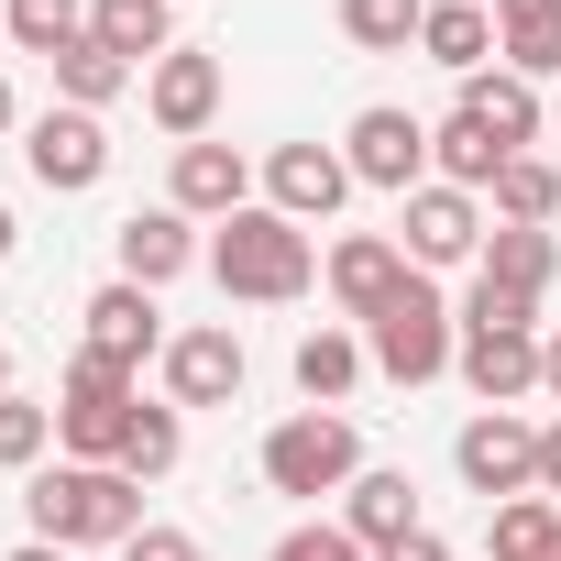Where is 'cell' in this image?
<instances>
[{
	"label": "cell",
	"instance_id": "1",
	"mask_svg": "<svg viewBox=\"0 0 561 561\" xmlns=\"http://www.w3.org/2000/svg\"><path fill=\"white\" fill-rule=\"evenodd\" d=\"M23 506H34V539H56V550H122L133 528H154L144 484L122 462H34Z\"/></svg>",
	"mask_w": 561,
	"mask_h": 561
},
{
	"label": "cell",
	"instance_id": "2",
	"mask_svg": "<svg viewBox=\"0 0 561 561\" xmlns=\"http://www.w3.org/2000/svg\"><path fill=\"white\" fill-rule=\"evenodd\" d=\"M209 275H220V298H309V275H320V253H309V231L287 220V209H231L220 220V242H209Z\"/></svg>",
	"mask_w": 561,
	"mask_h": 561
},
{
	"label": "cell",
	"instance_id": "3",
	"mask_svg": "<svg viewBox=\"0 0 561 561\" xmlns=\"http://www.w3.org/2000/svg\"><path fill=\"white\" fill-rule=\"evenodd\" d=\"M364 353H375V375H397V386H430V375H451V353H462V320L440 309V287L430 275H408V287L364 320Z\"/></svg>",
	"mask_w": 561,
	"mask_h": 561
},
{
	"label": "cell",
	"instance_id": "4",
	"mask_svg": "<svg viewBox=\"0 0 561 561\" xmlns=\"http://www.w3.org/2000/svg\"><path fill=\"white\" fill-rule=\"evenodd\" d=\"M133 419H144V386H133L122 364L78 353V364H67V386H56V440H67V462H122Z\"/></svg>",
	"mask_w": 561,
	"mask_h": 561
},
{
	"label": "cell",
	"instance_id": "5",
	"mask_svg": "<svg viewBox=\"0 0 561 561\" xmlns=\"http://www.w3.org/2000/svg\"><path fill=\"white\" fill-rule=\"evenodd\" d=\"M364 473V440L342 408H298V419H275L264 430V484L275 495H342Z\"/></svg>",
	"mask_w": 561,
	"mask_h": 561
},
{
	"label": "cell",
	"instance_id": "6",
	"mask_svg": "<svg viewBox=\"0 0 561 561\" xmlns=\"http://www.w3.org/2000/svg\"><path fill=\"white\" fill-rule=\"evenodd\" d=\"M451 462H462V484H473L484 506H506V495H539V430H528L517 408H484V419H462Z\"/></svg>",
	"mask_w": 561,
	"mask_h": 561
},
{
	"label": "cell",
	"instance_id": "7",
	"mask_svg": "<svg viewBox=\"0 0 561 561\" xmlns=\"http://www.w3.org/2000/svg\"><path fill=\"white\" fill-rule=\"evenodd\" d=\"M342 165H353V187H430V122H408V111H353V133H342Z\"/></svg>",
	"mask_w": 561,
	"mask_h": 561
},
{
	"label": "cell",
	"instance_id": "8",
	"mask_svg": "<svg viewBox=\"0 0 561 561\" xmlns=\"http://www.w3.org/2000/svg\"><path fill=\"white\" fill-rule=\"evenodd\" d=\"M23 165H34V187H56V198L100 187V176H111V133H100V111H45V122H23Z\"/></svg>",
	"mask_w": 561,
	"mask_h": 561
},
{
	"label": "cell",
	"instance_id": "9",
	"mask_svg": "<svg viewBox=\"0 0 561 561\" xmlns=\"http://www.w3.org/2000/svg\"><path fill=\"white\" fill-rule=\"evenodd\" d=\"M397 242H408V264L430 275V264H473L484 253V209H473V187H408V220H397Z\"/></svg>",
	"mask_w": 561,
	"mask_h": 561
},
{
	"label": "cell",
	"instance_id": "10",
	"mask_svg": "<svg viewBox=\"0 0 561 561\" xmlns=\"http://www.w3.org/2000/svg\"><path fill=\"white\" fill-rule=\"evenodd\" d=\"M242 397V331L231 320H198L165 342V408H231Z\"/></svg>",
	"mask_w": 561,
	"mask_h": 561
},
{
	"label": "cell",
	"instance_id": "11",
	"mask_svg": "<svg viewBox=\"0 0 561 561\" xmlns=\"http://www.w3.org/2000/svg\"><path fill=\"white\" fill-rule=\"evenodd\" d=\"M342 198H353V165H342L331 144H275V154H264V209H287L298 231L331 220Z\"/></svg>",
	"mask_w": 561,
	"mask_h": 561
},
{
	"label": "cell",
	"instance_id": "12",
	"mask_svg": "<svg viewBox=\"0 0 561 561\" xmlns=\"http://www.w3.org/2000/svg\"><path fill=\"white\" fill-rule=\"evenodd\" d=\"M144 111H154L176 144H209V122H220V56H209V45H176V56L144 78Z\"/></svg>",
	"mask_w": 561,
	"mask_h": 561
},
{
	"label": "cell",
	"instance_id": "13",
	"mask_svg": "<svg viewBox=\"0 0 561 561\" xmlns=\"http://www.w3.org/2000/svg\"><path fill=\"white\" fill-rule=\"evenodd\" d=\"M78 320H89V353H100V364H122V375H144V353H165L154 287H133V275H111V287H100Z\"/></svg>",
	"mask_w": 561,
	"mask_h": 561
},
{
	"label": "cell",
	"instance_id": "14",
	"mask_svg": "<svg viewBox=\"0 0 561 561\" xmlns=\"http://www.w3.org/2000/svg\"><path fill=\"white\" fill-rule=\"evenodd\" d=\"M165 209H187V220H231V209H253V165H242L231 144H176Z\"/></svg>",
	"mask_w": 561,
	"mask_h": 561
},
{
	"label": "cell",
	"instance_id": "15",
	"mask_svg": "<svg viewBox=\"0 0 561 561\" xmlns=\"http://www.w3.org/2000/svg\"><path fill=\"white\" fill-rule=\"evenodd\" d=\"M320 275H331V298H342L353 320H375V309L408 287L419 264H408V242H386V231H353V242H331V264H320Z\"/></svg>",
	"mask_w": 561,
	"mask_h": 561
},
{
	"label": "cell",
	"instance_id": "16",
	"mask_svg": "<svg viewBox=\"0 0 561 561\" xmlns=\"http://www.w3.org/2000/svg\"><path fill=\"white\" fill-rule=\"evenodd\" d=\"M462 386L484 397V408H517L528 386H539V331H462Z\"/></svg>",
	"mask_w": 561,
	"mask_h": 561
},
{
	"label": "cell",
	"instance_id": "17",
	"mask_svg": "<svg viewBox=\"0 0 561 561\" xmlns=\"http://www.w3.org/2000/svg\"><path fill=\"white\" fill-rule=\"evenodd\" d=\"M89 34H100L133 78H154V67L176 56V0H89Z\"/></svg>",
	"mask_w": 561,
	"mask_h": 561
},
{
	"label": "cell",
	"instance_id": "18",
	"mask_svg": "<svg viewBox=\"0 0 561 561\" xmlns=\"http://www.w3.org/2000/svg\"><path fill=\"white\" fill-rule=\"evenodd\" d=\"M111 242H122V275H133V287H176V275L198 264V231H187V209H133Z\"/></svg>",
	"mask_w": 561,
	"mask_h": 561
},
{
	"label": "cell",
	"instance_id": "19",
	"mask_svg": "<svg viewBox=\"0 0 561 561\" xmlns=\"http://www.w3.org/2000/svg\"><path fill=\"white\" fill-rule=\"evenodd\" d=\"M342 528H353L364 550H386V539H408V528H430V517H419V484H408V473L364 462V473L342 484Z\"/></svg>",
	"mask_w": 561,
	"mask_h": 561
},
{
	"label": "cell",
	"instance_id": "20",
	"mask_svg": "<svg viewBox=\"0 0 561 561\" xmlns=\"http://www.w3.org/2000/svg\"><path fill=\"white\" fill-rule=\"evenodd\" d=\"M462 111H473V122H484L506 154H528V144H539V122H550V100H539L517 67H484V78H462Z\"/></svg>",
	"mask_w": 561,
	"mask_h": 561
},
{
	"label": "cell",
	"instance_id": "21",
	"mask_svg": "<svg viewBox=\"0 0 561 561\" xmlns=\"http://www.w3.org/2000/svg\"><path fill=\"white\" fill-rule=\"evenodd\" d=\"M473 275L539 309V287L561 275V242H550V231H517V220H495V231H484V253H473Z\"/></svg>",
	"mask_w": 561,
	"mask_h": 561
},
{
	"label": "cell",
	"instance_id": "22",
	"mask_svg": "<svg viewBox=\"0 0 561 561\" xmlns=\"http://www.w3.org/2000/svg\"><path fill=\"white\" fill-rule=\"evenodd\" d=\"M495 67H517L528 89L561 78V0H495Z\"/></svg>",
	"mask_w": 561,
	"mask_h": 561
},
{
	"label": "cell",
	"instance_id": "23",
	"mask_svg": "<svg viewBox=\"0 0 561 561\" xmlns=\"http://www.w3.org/2000/svg\"><path fill=\"white\" fill-rule=\"evenodd\" d=\"M419 56L451 67V78H484V67H495V12H484V0H430Z\"/></svg>",
	"mask_w": 561,
	"mask_h": 561
},
{
	"label": "cell",
	"instance_id": "24",
	"mask_svg": "<svg viewBox=\"0 0 561 561\" xmlns=\"http://www.w3.org/2000/svg\"><path fill=\"white\" fill-rule=\"evenodd\" d=\"M364 364H375V353H364L353 331H331V320H320V331L298 342V397H309V408H342V397L364 386Z\"/></svg>",
	"mask_w": 561,
	"mask_h": 561
},
{
	"label": "cell",
	"instance_id": "25",
	"mask_svg": "<svg viewBox=\"0 0 561 561\" xmlns=\"http://www.w3.org/2000/svg\"><path fill=\"white\" fill-rule=\"evenodd\" d=\"M430 165H440V187H495V165H506V144L473 122V111H451L440 133H430Z\"/></svg>",
	"mask_w": 561,
	"mask_h": 561
},
{
	"label": "cell",
	"instance_id": "26",
	"mask_svg": "<svg viewBox=\"0 0 561 561\" xmlns=\"http://www.w3.org/2000/svg\"><path fill=\"white\" fill-rule=\"evenodd\" d=\"M0 23H12V45H23V56H45V67H56V56L89 34V0H0Z\"/></svg>",
	"mask_w": 561,
	"mask_h": 561
},
{
	"label": "cell",
	"instance_id": "27",
	"mask_svg": "<svg viewBox=\"0 0 561 561\" xmlns=\"http://www.w3.org/2000/svg\"><path fill=\"white\" fill-rule=\"evenodd\" d=\"M56 89H67V111H111V100L133 89V67H122V56H111L100 34H78V45L56 56Z\"/></svg>",
	"mask_w": 561,
	"mask_h": 561
},
{
	"label": "cell",
	"instance_id": "28",
	"mask_svg": "<svg viewBox=\"0 0 561 561\" xmlns=\"http://www.w3.org/2000/svg\"><path fill=\"white\" fill-rule=\"evenodd\" d=\"M550 539H561V506H550V495H506V506L484 517V561H539Z\"/></svg>",
	"mask_w": 561,
	"mask_h": 561
},
{
	"label": "cell",
	"instance_id": "29",
	"mask_svg": "<svg viewBox=\"0 0 561 561\" xmlns=\"http://www.w3.org/2000/svg\"><path fill=\"white\" fill-rule=\"evenodd\" d=\"M176 462H187V408H144L133 440H122V473H133V484H165Z\"/></svg>",
	"mask_w": 561,
	"mask_h": 561
},
{
	"label": "cell",
	"instance_id": "30",
	"mask_svg": "<svg viewBox=\"0 0 561 561\" xmlns=\"http://www.w3.org/2000/svg\"><path fill=\"white\" fill-rule=\"evenodd\" d=\"M550 209H561V176H550L539 154H506V165H495V220H517V231H550Z\"/></svg>",
	"mask_w": 561,
	"mask_h": 561
},
{
	"label": "cell",
	"instance_id": "31",
	"mask_svg": "<svg viewBox=\"0 0 561 561\" xmlns=\"http://www.w3.org/2000/svg\"><path fill=\"white\" fill-rule=\"evenodd\" d=\"M419 23H430V0H342V34H353L364 56H408Z\"/></svg>",
	"mask_w": 561,
	"mask_h": 561
},
{
	"label": "cell",
	"instance_id": "32",
	"mask_svg": "<svg viewBox=\"0 0 561 561\" xmlns=\"http://www.w3.org/2000/svg\"><path fill=\"white\" fill-rule=\"evenodd\" d=\"M56 440V408L45 397H0V473H34Z\"/></svg>",
	"mask_w": 561,
	"mask_h": 561
},
{
	"label": "cell",
	"instance_id": "33",
	"mask_svg": "<svg viewBox=\"0 0 561 561\" xmlns=\"http://www.w3.org/2000/svg\"><path fill=\"white\" fill-rule=\"evenodd\" d=\"M264 561H375V550H364L353 528H287V539H275Z\"/></svg>",
	"mask_w": 561,
	"mask_h": 561
},
{
	"label": "cell",
	"instance_id": "34",
	"mask_svg": "<svg viewBox=\"0 0 561 561\" xmlns=\"http://www.w3.org/2000/svg\"><path fill=\"white\" fill-rule=\"evenodd\" d=\"M462 331H539V320H528V298H506V287H484V275H473V298H462Z\"/></svg>",
	"mask_w": 561,
	"mask_h": 561
},
{
	"label": "cell",
	"instance_id": "35",
	"mask_svg": "<svg viewBox=\"0 0 561 561\" xmlns=\"http://www.w3.org/2000/svg\"><path fill=\"white\" fill-rule=\"evenodd\" d=\"M122 561H198V539H187V528H133Z\"/></svg>",
	"mask_w": 561,
	"mask_h": 561
},
{
	"label": "cell",
	"instance_id": "36",
	"mask_svg": "<svg viewBox=\"0 0 561 561\" xmlns=\"http://www.w3.org/2000/svg\"><path fill=\"white\" fill-rule=\"evenodd\" d=\"M375 561H451V539H440V528H408V539H386Z\"/></svg>",
	"mask_w": 561,
	"mask_h": 561
},
{
	"label": "cell",
	"instance_id": "37",
	"mask_svg": "<svg viewBox=\"0 0 561 561\" xmlns=\"http://www.w3.org/2000/svg\"><path fill=\"white\" fill-rule=\"evenodd\" d=\"M539 495H561V419L539 430Z\"/></svg>",
	"mask_w": 561,
	"mask_h": 561
},
{
	"label": "cell",
	"instance_id": "38",
	"mask_svg": "<svg viewBox=\"0 0 561 561\" xmlns=\"http://www.w3.org/2000/svg\"><path fill=\"white\" fill-rule=\"evenodd\" d=\"M539 397H561V331L539 342Z\"/></svg>",
	"mask_w": 561,
	"mask_h": 561
},
{
	"label": "cell",
	"instance_id": "39",
	"mask_svg": "<svg viewBox=\"0 0 561 561\" xmlns=\"http://www.w3.org/2000/svg\"><path fill=\"white\" fill-rule=\"evenodd\" d=\"M12 561H67V550H56V539H23V550H12Z\"/></svg>",
	"mask_w": 561,
	"mask_h": 561
},
{
	"label": "cell",
	"instance_id": "40",
	"mask_svg": "<svg viewBox=\"0 0 561 561\" xmlns=\"http://www.w3.org/2000/svg\"><path fill=\"white\" fill-rule=\"evenodd\" d=\"M0 133H12V78H0Z\"/></svg>",
	"mask_w": 561,
	"mask_h": 561
},
{
	"label": "cell",
	"instance_id": "41",
	"mask_svg": "<svg viewBox=\"0 0 561 561\" xmlns=\"http://www.w3.org/2000/svg\"><path fill=\"white\" fill-rule=\"evenodd\" d=\"M0 397H12V342H0Z\"/></svg>",
	"mask_w": 561,
	"mask_h": 561
},
{
	"label": "cell",
	"instance_id": "42",
	"mask_svg": "<svg viewBox=\"0 0 561 561\" xmlns=\"http://www.w3.org/2000/svg\"><path fill=\"white\" fill-rule=\"evenodd\" d=\"M12 242H23V231H12V209H0V253H12Z\"/></svg>",
	"mask_w": 561,
	"mask_h": 561
},
{
	"label": "cell",
	"instance_id": "43",
	"mask_svg": "<svg viewBox=\"0 0 561 561\" xmlns=\"http://www.w3.org/2000/svg\"><path fill=\"white\" fill-rule=\"evenodd\" d=\"M550 122H561V89H550Z\"/></svg>",
	"mask_w": 561,
	"mask_h": 561
},
{
	"label": "cell",
	"instance_id": "44",
	"mask_svg": "<svg viewBox=\"0 0 561 561\" xmlns=\"http://www.w3.org/2000/svg\"><path fill=\"white\" fill-rule=\"evenodd\" d=\"M539 561H561V539H550V550H539Z\"/></svg>",
	"mask_w": 561,
	"mask_h": 561
},
{
	"label": "cell",
	"instance_id": "45",
	"mask_svg": "<svg viewBox=\"0 0 561 561\" xmlns=\"http://www.w3.org/2000/svg\"><path fill=\"white\" fill-rule=\"evenodd\" d=\"M484 12H495V0H484Z\"/></svg>",
	"mask_w": 561,
	"mask_h": 561
}]
</instances>
